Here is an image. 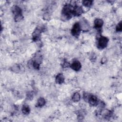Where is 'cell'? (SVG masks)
<instances>
[{
	"mask_svg": "<svg viewBox=\"0 0 122 122\" xmlns=\"http://www.w3.org/2000/svg\"><path fill=\"white\" fill-rule=\"evenodd\" d=\"M27 97L29 98V99H31V97L33 96V94L30 92H29L28 94H27Z\"/></svg>",
	"mask_w": 122,
	"mask_h": 122,
	"instance_id": "cell-18",
	"label": "cell"
},
{
	"mask_svg": "<svg viewBox=\"0 0 122 122\" xmlns=\"http://www.w3.org/2000/svg\"><path fill=\"white\" fill-rule=\"evenodd\" d=\"M108 41L109 40L107 37L104 36H101L100 37H99L97 45L98 48L101 49L105 48L108 44Z\"/></svg>",
	"mask_w": 122,
	"mask_h": 122,
	"instance_id": "cell-3",
	"label": "cell"
},
{
	"mask_svg": "<svg viewBox=\"0 0 122 122\" xmlns=\"http://www.w3.org/2000/svg\"><path fill=\"white\" fill-rule=\"evenodd\" d=\"M74 7L71 4H66L62 10V15L66 18L69 19L73 15V10Z\"/></svg>",
	"mask_w": 122,
	"mask_h": 122,
	"instance_id": "cell-2",
	"label": "cell"
},
{
	"mask_svg": "<svg viewBox=\"0 0 122 122\" xmlns=\"http://www.w3.org/2000/svg\"><path fill=\"white\" fill-rule=\"evenodd\" d=\"M80 95L78 92H75L73 94L72 97V100L75 102H78L80 99Z\"/></svg>",
	"mask_w": 122,
	"mask_h": 122,
	"instance_id": "cell-14",
	"label": "cell"
},
{
	"mask_svg": "<svg viewBox=\"0 0 122 122\" xmlns=\"http://www.w3.org/2000/svg\"><path fill=\"white\" fill-rule=\"evenodd\" d=\"M81 30V28L80 23L78 22H76L73 25L71 29V34L75 37H78L80 33Z\"/></svg>",
	"mask_w": 122,
	"mask_h": 122,
	"instance_id": "cell-4",
	"label": "cell"
},
{
	"mask_svg": "<svg viewBox=\"0 0 122 122\" xmlns=\"http://www.w3.org/2000/svg\"><path fill=\"white\" fill-rule=\"evenodd\" d=\"M45 104V100L43 98L41 97L40 98L38 101H37V106L38 107H42Z\"/></svg>",
	"mask_w": 122,
	"mask_h": 122,
	"instance_id": "cell-13",
	"label": "cell"
},
{
	"mask_svg": "<svg viewBox=\"0 0 122 122\" xmlns=\"http://www.w3.org/2000/svg\"><path fill=\"white\" fill-rule=\"evenodd\" d=\"M87 102H89L91 105H95L98 102V99L95 96L92 94H89Z\"/></svg>",
	"mask_w": 122,
	"mask_h": 122,
	"instance_id": "cell-7",
	"label": "cell"
},
{
	"mask_svg": "<svg viewBox=\"0 0 122 122\" xmlns=\"http://www.w3.org/2000/svg\"><path fill=\"white\" fill-rule=\"evenodd\" d=\"M56 81L57 83L61 84H62L64 81V78L62 74H59L56 77Z\"/></svg>",
	"mask_w": 122,
	"mask_h": 122,
	"instance_id": "cell-10",
	"label": "cell"
},
{
	"mask_svg": "<svg viewBox=\"0 0 122 122\" xmlns=\"http://www.w3.org/2000/svg\"><path fill=\"white\" fill-rule=\"evenodd\" d=\"M122 30V21H120L116 27V30L117 31H121Z\"/></svg>",
	"mask_w": 122,
	"mask_h": 122,
	"instance_id": "cell-16",
	"label": "cell"
},
{
	"mask_svg": "<svg viewBox=\"0 0 122 122\" xmlns=\"http://www.w3.org/2000/svg\"><path fill=\"white\" fill-rule=\"evenodd\" d=\"M81 30H88L89 28V25H88V23L83 21L81 22V23H80Z\"/></svg>",
	"mask_w": 122,
	"mask_h": 122,
	"instance_id": "cell-11",
	"label": "cell"
},
{
	"mask_svg": "<svg viewBox=\"0 0 122 122\" xmlns=\"http://www.w3.org/2000/svg\"><path fill=\"white\" fill-rule=\"evenodd\" d=\"M41 29L37 28H36L35 30L34 31L32 36H33V39L34 41H38L40 38V36H41Z\"/></svg>",
	"mask_w": 122,
	"mask_h": 122,
	"instance_id": "cell-5",
	"label": "cell"
},
{
	"mask_svg": "<svg viewBox=\"0 0 122 122\" xmlns=\"http://www.w3.org/2000/svg\"><path fill=\"white\" fill-rule=\"evenodd\" d=\"M12 11L14 15L15 21H19L23 19L21 10L19 6H14L12 8Z\"/></svg>",
	"mask_w": 122,
	"mask_h": 122,
	"instance_id": "cell-1",
	"label": "cell"
},
{
	"mask_svg": "<svg viewBox=\"0 0 122 122\" xmlns=\"http://www.w3.org/2000/svg\"><path fill=\"white\" fill-rule=\"evenodd\" d=\"M21 111L23 113L25 114H28L30 112V108L28 105L24 104L22 106Z\"/></svg>",
	"mask_w": 122,
	"mask_h": 122,
	"instance_id": "cell-12",
	"label": "cell"
},
{
	"mask_svg": "<svg viewBox=\"0 0 122 122\" xmlns=\"http://www.w3.org/2000/svg\"><path fill=\"white\" fill-rule=\"evenodd\" d=\"M82 10L81 7L79 6H76L74 7L73 10V15L74 16H79L81 15L82 13Z\"/></svg>",
	"mask_w": 122,
	"mask_h": 122,
	"instance_id": "cell-8",
	"label": "cell"
},
{
	"mask_svg": "<svg viewBox=\"0 0 122 122\" xmlns=\"http://www.w3.org/2000/svg\"><path fill=\"white\" fill-rule=\"evenodd\" d=\"M92 0H84L82 1V4L86 7H90L92 5Z\"/></svg>",
	"mask_w": 122,
	"mask_h": 122,
	"instance_id": "cell-15",
	"label": "cell"
},
{
	"mask_svg": "<svg viewBox=\"0 0 122 122\" xmlns=\"http://www.w3.org/2000/svg\"><path fill=\"white\" fill-rule=\"evenodd\" d=\"M71 67L72 69L75 71H78L81 68V64L78 61H75L72 62L71 65Z\"/></svg>",
	"mask_w": 122,
	"mask_h": 122,
	"instance_id": "cell-6",
	"label": "cell"
},
{
	"mask_svg": "<svg viewBox=\"0 0 122 122\" xmlns=\"http://www.w3.org/2000/svg\"><path fill=\"white\" fill-rule=\"evenodd\" d=\"M32 66L35 69H39L40 68L39 63L35 61H33V62H32Z\"/></svg>",
	"mask_w": 122,
	"mask_h": 122,
	"instance_id": "cell-17",
	"label": "cell"
},
{
	"mask_svg": "<svg viewBox=\"0 0 122 122\" xmlns=\"http://www.w3.org/2000/svg\"><path fill=\"white\" fill-rule=\"evenodd\" d=\"M94 27L96 28L99 29L101 28L103 24V21L100 19H97L94 20Z\"/></svg>",
	"mask_w": 122,
	"mask_h": 122,
	"instance_id": "cell-9",
	"label": "cell"
}]
</instances>
